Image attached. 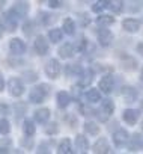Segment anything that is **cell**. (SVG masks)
<instances>
[{
  "label": "cell",
  "mask_w": 143,
  "mask_h": 154,
  "mask_svg": "<svg viewBox=\"0 0 143 154\" xmlns=\"http://www.w3.org/2000/svg\"><path fill=\"white\" fill-rule=\"evenodd\" d=\"M97 23L101 26V27H109L110 24H113L115 23V17H112V15H100L98 18H97Z\"/></svg>",
  "instance_id": "28"
},
{
  "label": "cell",
  "mask_w": 143,
  "mask_h": 154,
  "mask_svg": "<svg viewBox=\"0 0 143 154\" xmlns=\"http://www.w3.org/2000/svg\"><path fill=\"white\" fill-rule=\"evenodd\" d=\"M121 95L124 97L125 103H133V101H136V100H137L139 92H137V89H136V88H133V86H124V88H122V91H121Z\"/></svg>",
  "instance_id": "16"
},
{
  "label": "cell",
  "mask_w": 143,
  "mask_h": 154,
  "mask_svg": "<svg viewBox=\"0 0 143 154\" xmlns=\"http://www.w3.org/2000/svg\"><path fill=\"white\" fill-rule=\"evenodd\" d=\"M17 24H18V18H17V17H15V14L9 9V11L3 15V23H2V26H3V27H6V30L14 32V30L17 29Z\"/></svg>",
  "instance_id": "11"
},
{
  "label": "cell",
  "mask_w": 143,
  "mask_h": 154,
  "mask_svg": "<svg viewBox=\"0 0 143 154\" xmlns=\"http://www.w3.org/2000/svg\"><path fill=\"white\" fill-rule=\"evenodd\" d=\"M48 39L53 42V44H57L63 39V32L60 29H50L48 30Z\"/></svg>",
  "instance_id": "26"
},
{
  "label": "cell",
  "mask_w": 143,
  "mask_h": 154,
  "mask_svg": "<svg viewBox=\"0 0 143 154\" xmlns=\"http://www.w3.org/2000/svg\"><path fill=\"white\" fill-rule=\"evenodd\" d=\"M45 74L50 77V79H57L60 71H62V66H60V62L57 59H50L47 63H45V68H44Z\"/></svg>",
  "instance_id": "4"
},
{
  "label": "cell",
  "mask_w": 143,
  "mask_h": 154,
  "mask_svg": "<svg viewBox=\"0 0 143 154\" xmlns=\"http://www.w3.org/2000/svg\"><path fill=\"white\" fill-rule=\"evenodd\" d=\"M122 29L128 33H137L140 29V21L136 18H125L122 21Z\"/></svg>",
  "instance_id": "15"
},
{
  "label": "cell",
  "mask_w": 143,
  "mask_h": 154,
  "mask_svg": "<svg viewBox=\"0 0 143 154\" xmlns=\"http://www.w3.org/2000/svg\"><path fill=\"white\" fill-rule=\"evenodd\" d=\"M97 36H98V42L101 47H110L115 41V35L110 29H106V27H101L98 29L97 32Z\"/></svg>",
  "instance_id": "3"
},
{
  "label": "cell",
  "mask_w": 143,
  "mask_h": 154,
  "mask_svg": "<svg viewBox=\"0 0 143 154\" xmlns=\"http://www.w3.org/2000/svg\"><path fill=\"white\" fill-rule=\"evenodd\" d=\"M94 152L95 154H109V152H112V148L109 145V140L106 137H100L94 143Z\"/></svg>",
  "instance_id": "14"
},
{
  "label": "cell",
  "mask_w": 143,
  "mask_h": 154,
  "mask_svg": "<svg viewBox=\"0 0 143 154\" xmlns=\"http://www.w3.org/2000/svg\"><path fill=\"white\" fill-rule=\"evenodd\" d=\"M83 71V68L79 65V63H69L68 66H66V74H68V77H71V74L73 75H80V72Z\"/></svg>",
  "instance_id": "29"
},
{
  "label": "cell",
  "mask_w": 143,
  "mask_h": 154,
  "mask_svg": "<svg viewBox=\"0 0 143 154\" xmlns=\"http://www.w3.org/2000/svg\"><path fill=\"white\" fill-rule=\"evenodd\" d=\"M140 148L143 149V139H142V143H140Z\"/></svg>",
  "instance_id": "48"
},
{
  "label": "cell",
  "mask_w": 143,
  "mask_h": 154,
  "mask_svg": "<svg viewBox=\"0 0 143 154\" xmlns=\"http://www.w3.org/2000/svg\"><path fill=\"white\" fill-rule=\"evenodd\" d=\"M79 109H80L82 115H85V116H94V115H97V112H95L94 109L88 107V106H83V104H80V106H79Z\"/></svg>",
  "instance_id": "37"
},
{
  "label": "cell",
  "mask_w": 143,
  "mask_h": 154,
  "mask_svg": "<svg viewBox=\"0 0 143 154\" xmlns=\"http://www.w3.org/2000/svg\"><path fill=\"white\" fill-rule=\"evenodd\" d=\"M137 51H139V53L143 56V42H140V44L137 45Z\"/></svg>",
  "instance_id": "46"
},
{
  "label": "cell",
  "mask_w": 143,
  "mask_h": 154,
  "mask_svg": "<svg viewBox=\"0 0 143 154\" xmlns=\"http://www.w3.org/2000/svg\"><path fill=\"white\" fill-rule=\"evenodd\" d=\"M139 110L136 109H125L124 113H122V119L128 124V125H134L137 121H139Z\"/></svg>",
  "instance_id": "17"
},
{
  "label": "cell",
  "mask_w": 143,
  "mask_h": 154,
  "mask_svg": "<svg viewBox=\"0 0 143 154\" xmlns=\"http://www.w3.org/2000/svg\"><path fill=\"white\" fill-rule=\"evenodd\" d=\"M56 15H51V14H48V12H41L39 14V21H41V24L42 26H48V24H51L56 18H54Z\"/></svg>",
  "instance_id": "30"
},
{
  "label": "cell",
  "mask_w": 143,
  "mask_h": 154,
  "mask_svg": "<svg viewBox=\"0 0 143 154\" xmlns=\"http://www.w3.org/2000/svg\"><path fill=\"white\" fill-rule=\"evenodd\" d=\"M23 131H24V134H26L27 137H32V136L35 134V131H36V125L33 124V121L26 119V121L23 122Z\"/></svg>",
  "instance_id": "27"
},
{
  "label": "cell",
  "mask_w": 143,
  "mask_h": 154,
  "mask_svg": "<svg viewBox=\"0 0 143 154\" xmlns=\"http://www.w3.org/2000/svg\"><path fill=\"white\" fill-rule=\"evenodd\" d=\"M12 146V140L9 137H3L0 139V152H9Z\"/></svg>",
  "instance_id": "32"
},
{
  "label": "cell",
  "mask_w": 143,
  "mask_h": 154,
  "mask_svg": "<svg viewBox=\"0 0 143 154\" xmlns=\"http://www.w3.org/2000/svg\"><path fill=\"white\" fill-rule=\"evenodd\" d=\"M112 139H113L115 146L121 148V146H124V145L127 143V140L130 139V134H128V131H127V130H124V128H118L116 131H113Z\"/></svg>",
  "instance_id": "10"
},
{
  "label": "cell",
  "mask_w": 143,
  "mask_h": 154,
  "mask_svg": "<svg viewBox=\"0 0 143 154\" xmlns=\"http://www.w3.org/2000/svg\"><path fill=\"white\" fill-rule=\"evenodd\" d=\"M109 3H110V2H104V0H101V2H95V3L92 5V11H94L95 14H97V12L100 14V12H103L106 8H109Z\"/></svg>",
  "instance_id": "34"
},
{
  "label": "cell",
  "mask_w": 143,
  "mask_h": 154,
  "mask_svg": "<svg viewBox=\"0 0 143 154\" xmlns=\"http://www.w3.org/2000/svg\"><path fill=\"white\" fill-rule=\"evenodd\" d=\"M50 86L48 85H45V83H42V85H39V86H35L32 91H30V94H29V101L30 103H35V104H41V103H44V100H45V97L50 94Z\"/></svg>",
  "instance_id": "1"
},
{
  "label": "cell",
  "mask_w": 143,
  "mask_h": 154,
  "mask_svg": "<svg viewBox=\"0 0 143 154\" xmlns=\"http://www.w3.org/2000/svg\"><path fill=\"white\" fill-rule=\"evenodd\" d=\"M0 107H2V106H0Z\"/></svg>",
  "instance_id": "51"
},
{
  "label": "cell",
  "mask_w": 143,
  "mask_h": 154,
  "mask_svg": "<svg viewBox=\"0 0 143 154\" xmlns=\"http://www.w3.org/2000/svg\"><path fill=\"white\" fill-rule=\"evenodd\" d=\"M63 3L62 2H59V0H50V2H48V6L50 8H53V9H56V8H60Z\"/></svg>",
  "instance_id": "42"
},
{
  "label": "cell",
  "mask_w": 143,
  "mask_h": 154,
  "mask_svg": "<svg viewBox=\"0 0 143 154\" xmlns=\"http://www.w3.org/2000/svg\"><path fill=\"white\" fill-rule=\"evenodd\" d=\"M86 47H88V39H86V38H80V42H79L77 50H79V51H85Z\"/></svg>",
  "instance_id": "41"
},
{
  "label": "cell",
  "mask_w": 143,
  "mask_h": 154,
  "mask_svg": "<svg viewBox=\"0 0 143 154\" xmlns=\"http://www.w3.org/2000/svg\"><path fill=\"white\" fill-rule=\"evenodd\" d=\"M83 128H85V131H86L88 134H91V136H97V134H100V131H101L100 125H98L97 122H92V121L85 122Z\"/></svg>",
  "instance_id": "25"
},
{
  "label": "cell",
  "mask_w": 143,
  "mask_h": 154,
  "mask_svg": "<svg viewBox=\"0 0 143 154\" xmlns=\"http://www.w3.org/2000/svg\"><path fill=\"white\" fill-rule=\"evenodd\" d=\"M57 152L59 154H73V145L68 137H63L60 143L57 145Z\"/></svg>",
  "instance_id": "23"
},
{
  "label": "cell",
  "mask_w": 143,
  "mask_h": 154,
  "mask_svg": "<svg viewBox=\"0 0 143 154\" xmlns=\"http://www.w3.org/2000/svg\"><path fill=\"white\" fill-rule=\"evenodd\" d=\"M89 140L85 134H77L76 136V148L79 149V152H86L89 149Z\"/></svg>",
  "instance_id": "21"
},
{
  "label": "cell",
  "mask_w": 143,
  "mask_h": 154,
  "mask_svg": "<svg viewBox=\"0 0 143 154\" xmlns=\"http://www.w3.org/2000/svg\"><path fill=\"white\" fill-rule=\"evenodd\" d=\"M119 53L121 54H116V56L121 59V66L124 71H136L139 68V62L133 56H130L128 53H124V51H119Z\"/></svg>",
  "instance_id": "2"
},
{
  "label": "cell",
  "mask_w": 143,
  "mask_h": 154,
  "mask_svg": "<svg viewBox=\"0 0 143 154\" xmlns=\"http://www.w3.org/2000/svg\"><path fill=\"white\" fill-rule=\"evenodd\" d=\"M56 101H57V106L60 109H65L71 104V101H73V98H71V95L66 92V91H59L57 95H56Z\"/></svg>",
  "instance_id": "20"
},
{
  "label": "cell",
  "mask_w": 143,
  "mask_h": 154,
  "mask_svg": "<svg viewBox=\"0 0 143 154\" xmlns=\"http://www.w3.org/2000/svg\"><path fill=\"white\" fill-rule=\"evenodd\" d=\"M85 97H86L88 103H92V104L101 101V92H100V89H97V88H91V89H88L86 94H85Z\"/></svg>",
  "instance_id": "22"
},
{
  "label": "cell",
  "mask_w": 143,
  "mask_h": 154,
  "mask_svg": "<svg viewBox=\"0 0 143 154\" xmlns=\"http://www.w3.org/2000/svg\"><path fill=\"white\" fill-rule=\"evenodd\" d=\"M24 77H26V82H29V83H32V82H35L36 79H38V72H35V71H26L24 72Z\"/></svg>",
  "instance_id": "39"
},
{
  "label": "cell",
  "mask_w": 143,
  "mask_h": 154,
  "mask_svg": "<svg viewBox=\"0 0 143 154\" xmlns=\"http://www.w3.org/2000/svg\"><path fill=\"white\" fill-rule=\"evenodd\" d=\"M98 89L104 94H110L115 89V77L112 74H104L98 83Z\"/></svg>",
  "instance_id": "7"
},
{
  "label": "cell",
  "mask_w": 143,
  "mask_h": 154,
  "mask_svg": "<svg viewBox=\"0 0 143 154\" xmlns=\"http://www.w3.org/2000/svg\"><path fill=\"white\" fill-rule=\"evenodd\" d=\"M9 51L14 56H21L26 53V42L21 41L20 38H12L9 41Z\"/></svg>",
  "instance_id": "9"
},
{
  "label": "cell",
  "mask_w": 143,
  "mask_h": 154,
  "mask_svg": "<svg viewBox=\"0 0 143 154\" xmlns=\"http://www.w3.org/2000/svg\"><path fill=\"white\" fill-rule=\"evenodd\" d=\"M50 115H51V112H50V109H48V107H41V109L35 110L33 118H35V121H36V122H39V124H45V122H48Z\"/></svg>",
  "instance_id": "18"
},
{
  "label": "cell",
  "mask_w": 143,
  "mask_h": 154,
  "mask_svg": "<svg viewBox=\"0 0 143 154\" xmlns=\"http://www.w3.org/2000/svg\"><path fill=\"white\" fill-rule=\"evenodd\" d=\"M89 23H91V20L88 18V15H86V14H85V15H80V26H82V27L88 26Z\"/></svg>",
  "instance_id": "43"
},
{
  "label": "cell",
  "mask_w": 143,
  "mask_h": 154,
  "mask_svg": "<svg viewBox=\"0 0 143 154\" xmlns=\"http://www.w3.org/2000/svg\"><path fill=\"white\" fill-rule=\"evenodd\" d=\"M142 128H143V124H142Z\"/></svg>",
  "instance_id": "50"
},
{
  "label": "cell",
  "mask_w": 143,
  "mask_h": 154,
  "mask_svg": "<svg viewBox=\"0 0 143 154\" xmlns=\"http://www.w3.org/2000/svg\"><path fill=\"white\" fill-rule=\"evenodd\" d=\"M33 27H35V23L27 21V23H24V26H23V32H24L27 36H30V35L33 33Z\"/></svg>",
  "instance_id": "40"
},
{
  "label": "cell",
  "mask_w": 143,
  "mask_h": 154,
  "mask_svg": "<svg viewBox=\"0 0 143 154\" xmlns=\"http://www.w3.org/2000/svg\"><path fill=\"white\" fill-rule=\"evenodd\" d=\"M33 48H35L36 54L45 56V54L48 53V50H50V45H48L47 38L42 36V35H38V36L35 38V41H33Z\"/></svg>",
  "instance_id": "8"
},
{
  "label": "cell",
  "mask_w": 143,
  "mask_h": 154,
  "mask_svg": "<svg viewBox=\"0 0 143 154\" xmlns=\"http://www.w3.org/2000/svg\"><path fill=\"white\" fill-rule=\"evenodd\" d=\"M113 112H115V103H113V100H110V98L101 100V109H100V112H97V115L100 113V118L103 121H106L109 116L113 115Z\"/></svg>",
  "instance_id": "6"
},
{
  "label": "cell",
  "mask_w": 143,
  "mask_h": 154,
  "mask_svg": "<svg viewBox=\"0 0 143 154\" xmlns=\"http://www.w3.org/2000/svg\"><path fill=\"white\" fill-rule=\"evenodd\" d=\"M29 9H30V5L27 3V2H17L12 8H11V11L15 14V17L20 20V18H24L27 14H29Z\"/></svg>",
  "instance_id": "12"
},
{
  "label": "cell",
  "mask_w": 143,
  "mask_h": 154,
  "mask_svg": "<svg viewBox=\"0 0 143 154\" xmlns=\"http://www.w3.org/2000/svg\"><path fill=\"white\" fill-rule=\"evenodd\" d=\"M80 77H82V79L79 80V86H80V88H86V86H89L91 82H92V77H94V69H91V68H85V69L80 72Z\"/></svg>",
  "instance_id": "19"
},
{
  "label": "cell",
  "mask_w": 143,
  "mask_h": 154,
  "mask_svg": "<svg viewBox=\"0 0 143 154\" xmlns=\"http://www.w3.org/2000/svg\"><path fill=\"white\" fill-rule=\"evenodd\" d=\"M140 143H142V137H140V134H134L131 143L128 145V149H130V151H137V149L140 148Z\"/></svg>",
  "instance_id": "33"
},
{
  "label": "cell",
  "mask_w": 143,
  "mask_h": 154,
  "mask_svg": "<svg viewBox=\"0 0 143 154\" xmlns=\"http://www.w3.org/2000/svg\"><path fill=\"white\" fill-rule=\"evenodd\" d=\"M8 89H9V94L12 97H21L24 92V85L18 77H11L8 82Z\"/></svg>",
  "instance_id": "5"
},
{
  "label": "cell",
  "mask_w": 143,
  "mask_h": 154,
  "mask_svg": "<svg viewBox=\"0 0 143 154\" xmlns=\"http://www.w3.org/2000/svg\"><path fill=\"white\" fill-rule=\"evenodd\" d=\"M57 131H59L57 122H50L48 127H45V134H48V136H54V134H57Z\"/></svg>",
  "instance_id": "36"
},
{
  "label": "cell",
  "mask_w": 143,
  "mask_h": 154,
  "mask_svg": "<svg viewBox=\"0 0 143 154\" xmlns=\"http://www.w3.org/2000/svg\"><path fill=\"white\" fill-rule=\"evenodd\" d=\"M5 89V79H3V74L0 72V92Z\"/></svg>",
  "instance_id": "45"
},
{
  "label": "cell",
  "mask_w": 143,
  "mask_h": 154,
  "mask_svg": "<svg viewBox=\"0 0 143 154\" xmlns=\"http://www.w3.org/2000/svg\"><path fill=\"white\" fill-rule=\"evenodd\" d=\"M142 80H143V69H142Z\"/></svg>",
  "instance_id": "49"
},
{
  "label": "cell",
  "mask_w": 143,
  "mask_h": 154,
  "mask_svg": "<svg viewBox=\"0 0 143 154\" xmlns=\"http://www.w3.org/2000/svg\"><path fill=\"white\" fill-rule=\"evenodd\" d=\"M11 131V124L6 118H0V134H8Z\"/></svg>",
  "instance_id": "35"
},
{
  "label": "cell",
  "mask_w": 143,
  "mask_h": 154,
  "mask_svg": "<svg viewBox=\"0 0 143 154\" xmlns=\"http://www.w3.org/2000/svg\"><path fill=\"white\" fill-rule=\"evenodd\" d=\"M68 122H69V127L74 128V127L77 125V118H76L74 115H69V116H68Z\"/></svg>",
  "instance_id": "44"
},
{
  "label": "cell",
  "mask_w": 143,
  "mask_h": 154,
  "mask_svg": "<svg viewBox=\"0 0 143 154\" xmlns=\"http://www.w3.org/2000/svg\"><path fill=\"white\" fill-rule=\"evenodd\" d=\"M6 5V2L5 0H0V12H2V9H3V6Z\"/></svg>",
  "instance_id": "47"
},
{
  "label": "cell",
  "mask_w": 143,
  "mask_h": 154,
  "mask_svg": "<svg viewBox=\"0 0 143 154\" xmlns=\"http://www.w3.org/2000/svg\"><path fill=\"white\" fill-rule=\"evenodd\" d=\"M14 109H15L17 118H20L23 113H26V110H27V106H26V104H23V103H17V104L14 106Z\"/></svg>",
  "instance_id": "38"
},
{
  "label": "cell",
  "mask_w": 143,
  "mask_h": 154,
  "mask_svg": "<svg viewBox=\"0 0 143 154\" xmlns=\"http://www.w3.org/2000/svg\"><path fill=\"white\" fill-rule=\"evenodd\" d=\"M109 8L115 14H121L124 11V2H121V0H112V2L109 3Z\"/></svg>",
  "instance_id": "31"
},
{
  "label": "cell",
  "mask_w": 143,
  "mask_h": 154,
  "mask_svg": "<svg viewBox=\"0 0 143 154\" xmlns=\"http://www.w3.org/2000/svg\"><path fill=\"white\" fill-rule=\"evenodd\" d=\"M74 51H76V45L73 42H63L57 50V53L62 59H71L74 56Z\"/></svg>",
  "instance_id": "13"
},
{
  "label": "cell",
  "mask_w": 143,
  "mask_h": 154,
  "mask_svg": "<svg viewBox=\"0 0 143 154\" xmlns=\"http://www.w3.org/2000/svg\"><path fill=\"white\" fill-rule=\"evenodd\" d=\"M62 32L73 36L76 33V21L73 18H65L63 20V24H62Z\"/></svg>",
  "instance_id": "24"
}]
</instances>
